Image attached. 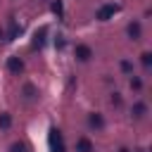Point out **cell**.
<instances>
[{"instance_id":"1","label":"cell","mask_w":152,"mask_h":152,"mask_svg":"<svg viewBox=\"0 0 152 152\" xmlns=\"http://www.w3.org/2000/svg\"><path fill=\"white\" fill-rule=\"evenodd\" d=\"M48 142H50V152H64V142H62V133L57 128H50V135H48Z\"/></svg>"},{"instance_id":"2","label":"cell","mask_w":152,"mask_h":152,"mask_svg":"<svg viewBox=\"0 0 152 152\" xmlns=\"http://www.w3.org/2000/svg\"><path fill=\"white\" fill-rule=\"evenodd\" d=\"M116 12H119V5H102V7L97 10V14H95V17L104 21V19H109V17H114Z\"/></svg>"},{"instance_id":"3","label":"cell","mask_w":152,"mask_h":152,"mask_svg":"<svg viewBox=\"0 0 152 152\" xmlns=\"http://www.w3.org/2000/svg\"><path fill=\"white\" fill-rule=\"evenodd\" d=\"M74 55H76V59H81V62H88V59L93 57V50H90L88 45H83V43H78V45L74 48Z\"/></svg>"},{"instance_id":"4","label":"cell","mask_w":152,"mask_h":152,"mask_svg":"<svg viewBox=\"0 0 152 152\" xmlns=\"http://www.w3.org/2000/svg\"><path fill=\"white\" fill-rule=\"evenodd\" d=\"M131 114H133V119H142V116L147 114V104H145L142 100L133 102V107H131Z\"/></svg>"},{"instance_id":"5","label":"cell","mask_w":152,"mask_h":152,"mask_svg":"<svg viewBox=\"0 0 152 152\" xmlns=\"http://www.w3.org/2000/svg\"><path fill=\"white\" fill-rule=\"evenodd\" d=\"M7 69H10L12 74H19V71L24 69V62H21L19 57H10V59H7Z\"/></svg>"},{"instance_id":"6","label":"cell","mask_w":152,"mask_h":152,"mask_svg":"<svg viewBox=\"0 0 152 152\" xmlns=\"http://www.w3.org/2000/svg\"><path fill=\"white\" fill-rule=\"evenodd\" d=\"M76 152H93V142L88 138H78L76 140Z\"/></svg>"},{"instance_id":"7","label":"cell","mask_w":152,"mask_h":152,"mask_svg":"<svg viewBox=\"0 0 152 152\" xmlns=\"http://www.w3.org/2000/svg\"><path fill=\"white\" fill-rule=\"evenodd\" d=\"M128 36L133 40H140V21H131L128 24Z\"/></svg>"},{"instance_id":"8","label":"cell","mask_w":152,"mask_h":152,"mask_svg":"<svg viewBox=\"0 0 152 152\" xmlns=\"http://www.w3.org/2000/svg\"><path fill=\"white\" fill-rule=\"evenodd\" d=\"M19 33H21V26H19L17 21H12V24H10V33H7V40H14Z\"/></svg>"},{"instance_id":"9","label":"cell","mask_w":152,"mask_h":152,"mask_svg":"<svg viewBox=\"0 0 152 152\" xmlns=\"http://www.w3.org/2000/svg\"><path fill=\"white\" fill-rule=\"evenodd\" d=\"M88 124H90L93 128H102V126H104V121H102L100 114H90V116H88Z\"/></svg>"},{"instance_id":"10","label":"cell","mask_w":152,"mask_h":152,"mask_svg":"<svg viewBox=\"0 0 152 152\" xmlns=\"http://www.w3.org/2000/svg\"><path fill=\"white\" fill-rule=\"evenodd\" d=\"M140 62H142L145 69H150V64H152V55H150V52H142V55H140Z\"/></svg>"},{"instance_id":"11","label":"cell","mask_w":152,"mask_h":152,"mask_svg":"<svg viewBox=\"0 0 152 152\" xmlns=\"http://www.w3.org/2000/svg\"><path fill=\"white\" fill-rule=\"evenodd\" d=\"M10 124H12V116L10 114H0V128H10Z\"/></svg>"},{"instance_id":"12","label":"cell","mask_w":152,"mask_h":152,"mask_svg":"<svg viewBox=\"0 0 152 152\" xmlns=\"http://www.w3.org/2000/svg\"><path fill=\"white\" fill-rule=\"evenodd\" d=\"M121 71H124V74H133V64H131L128 59H124V62H121Z\"/></svg>"},{"instance_id":"13","label":"cell","mask_w":152,"mask_h":152,"mask_svg":"<svg viewBox=\"0 0 152 152\" xmlns=\"http://www.w3.org/2000/svg\"><path fill=\"white\" fill-rule=\"evenodd\" d=\"M131 88H133V90H140V88H142V81H140L138 76H133V78H131Z\"/></svg>"},{"instance_id":"14","label":"cell","mask_w":152,"mask_h":152,"mask_svg":"<svg viewBox=\"0 0 152 152\" xmlns=\"http://www.w3.org/2000/svg\"><path fill=\"white\" fill-rule=\"evenodd\" d=\"M52 12L55 14H62V0H55L52 2Z\"/></svg>"},{"instance_id":"15","label":"cell","mask_w":152,"mask_h":152,"mask_svg":"<svg viewBox=\"0 0 152 152\" xmlns=\"http://www.w3.org/2000/svg\"><path fill=\"white\" fill-rule=\"evenodd\" d=\"M24 93H26V97H33L36 95V88L33 86H24Z\"/></svg>"},{"instance_id":"16","label":"cell","mask_w":152,"mask_h":152,"mask_svg":"<svg viewBox=\"0 0 152 152\" xmlns=\"http://www.w3.org/2000/svg\"><path fill=\"white\" fill-rule=\"evenodd\" d=\"M12 152H26V145L17 142V145H12Z\"/></svg>"},{"instance_id":"17","label":"cell","mask_w":152,"mask_h":152,"mask_svg":"<svg viewBox=\"0 0 152 152\" xmlns=\"http://www.w3.org/2000/svg\"><path fill=\"white\" fill-rule=\"evenodd\" d=\"M112 102H114V104H121V95L114 93V95H112Z\"/></svg>"},{"instance_id":"18","label":"cell","mask_w":152,"mask_h":152,"mask_svg":"<svg viewBox=\"0 0 152 152\" xmlns=\"http://www.w3.org/2000/svg\"><path fill=\"white\" fill-rule=\"evenodd\" d=\"M119 152H131V150H128V147H121V150H119Z\"/></svg>"}]
</instances>
